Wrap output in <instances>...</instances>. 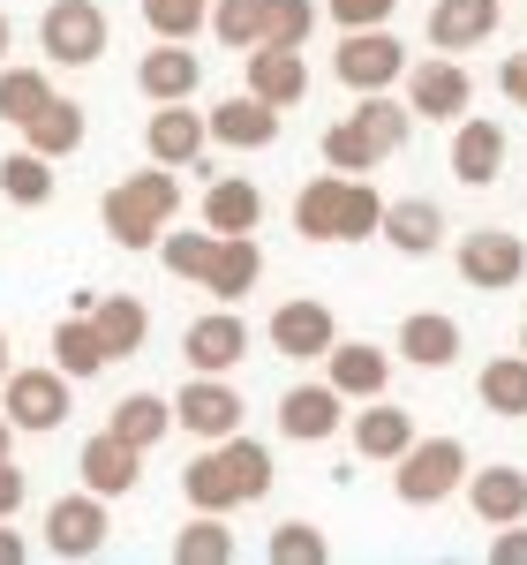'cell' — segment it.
Instances as JSON below:
<instances>
[{"label":"cell","mask_w":527,"mask_h":565,"mask_svg":"<svg viewBox=\"0 0 527 565\" xmlns=\"http://www.w3.org/2000/svg\"><path fill=\"white\" fill-rule=\"evenodd\" d=\"M460 279L483 287V295L520 287V279H527V242L513 234V226H475V234L460 242Z\"/></svg>","instance_id":"8"},{"label":"cell","mask_w":527,"mask_h":565,"mask_svg":"<svg viewBox=\"0 0 527 565\" xmlns=\"http://www.w3.org/2000/svg\"><path fill=\"white\" fill-rule=\"evenodd\" d=\"M332 76L362 98V90H392L407 76V45L385 31V23H369V31H347V39L332 45Z\"/></svg>","instance_id":"5"},{"label":"cell","mask_w":527,"mask_h":565,"mask_svg":"<svg viewBox=\"0 0 527 565\" xmlns=\"http://www.w3.org/2000/svg\"><path fill=\"white\" fill-rule=\"evenodd\" d=\"M204 226H212V234H257L264 226V189L241 181V174L212 181V189H204Z\"/></svg>","instance_id":"26"},{"label":"cell","mask_w":527,"mask_h":565,"mask_svg":"<svg viewBox=\"0 0 527 565\" xmlns=\"http://www.w3.org/2000/svg\"><path fill=\"white\" fill-rule=\"evenodd\" d=\"M212 31H219V45H249L264 39V0H212Z\"/></svg>","instance_id":"43"},{"label":"cell","mask_w":527,"mask_h":565,"mask_svg":"<svg viewBox=\"0 0 527 565\" xmlns=\"http://www.w3.org/2000/svg\"><path fill=\"white\" fill-rule=\"evenodd\" d=\"M309 31H316V0H264V39L271 45H309Z\"/></svg>","instance_id":"42"},{"label":"cell","mask_w":527,"mask_h":565,"mask_svg":"<svg viewBox=\"0 0 527 565\" xmlns=\"http://www.w3.org/2000/svg\"><path fill=\"white\" fill-rule=\"evenodd\" d=\"M106 39H114V23H106L98 0H53L39 15V45L53 68H90L106 53Z\"/></svg>","instance_id":"4"},{"label":"cell","mask_w":527,"mask_h":565,"mask_svg":"<svg viewBox=\"0 0 527 565\" xmlns=\"http://www.w3.org/2000/svg\"><path fill=\"white\" fill-rule=\"evenodd\" d=\"M8 445H15V423H8V415H0V460H8Z\"/></svg>","instance_id":"49"},{"label":"cell","mask_w":527,"mask_h":565,"mask_svg":"<svg viewBox=\"0 0 527 565\" xmlns=\"http://www.w3.org/2000/svg\"><path fill=\"white\" fill-rule=\"evenodd\" d=\"M407 445H415V415H407V407H377V399H369V407L354 415V452H362V460H385V468H392Z\"/></svg>","instance_id":"30"},{"label":"cell","mask_w":527,"mask_h":565,"mask_svg":"<svg viewBox=\"0 0 527 565\" xmlns=\"http://www.w3.org/2000/svg\"><path fill=\"white\" fill-rule=\"evenodd\" d=\"M76 476H84V490H98V498H129L136 482H143V452H136L129 437L98 430V437H84V452H76Z\"/></svg>","instance_id":"14"},{"label":"cell","mask_w":527,"mask_h":565,"mask_svg":"<svg viewBox=\"0 0 527 565\" xmlns=\"http://www.w3.org/2000/svg\"><path fill=\"white\" fill-rule=\"evenodd\" d=\"M460 354V324L444 317V309H415L407 324H399V362H415V370H444Z\"/></svg>","instance_id":"27"},{"label":"cell","mask_w":527,"mask_h":565,"mask_svg":"<svg viewBox=\"0 0 527 565\" xmlns=\"http://www.w3.org/2000/svg\"><path fill=\"white\" fill-rule=\"evenodd\" d=\"M196 84H204V61H196V45H189V39H166V45H151V53L136 61V90H143L151 106H166V98H196Z\"/></svg>","instance_id":"16"},{"label":"cell","mask_w":527,"mask_h":565,"mask_svg":"<svg viewBox=\"0 0 527 565\" xmlns=\"http://www.w3.org/2000/svg\"><path fill=\"white\" fill-rule=\"evenodd\" d=\"M399 0H332V23L340 31H369V23H392Z\"/></svg>","instance_id":"44"},{"label":"cell","mask_w":527,"mask_h":565,"mask_svg":"<svg viewBox=\"0 0 527 565\" xmlns=\"http://www.w3.org/2000/svg\"><path fill=\"white\" fill-rule=\"evenodd\" d=\"M490 565H527V521H505L490 543Z\"/></svg>","instance_id":"46"},{"label":"cell","mask_w":527,"mask_h":565,"mask_svg":"<svg viewBox=\"0 0 527 565\" xmlns=\"http://www.w3.org/2000/svg\"><path fill=\"white\" fill-rule=\"evenodd\" d=\"M475 399H483L490 415L520 423V415H527V354H497V362H483V377H475Z\"/></svg>","instance_id":"34"},{"label":"cell","mask_w":527,"mask_h":565,"mask_svg":"<svg viewBox=\"0 0 527 565\" xmlns=\"http://www.w3.org/2000/svg\"><path fill=\"white\" fill-rule=\"evenodd\" d=\"M340 196H347V174L302 181V196H294V234H302V242H340Z\"/></svg>","instance_id":"33"},{"label":"cell","mask_w":527,"mask_h":565,"mask_svg":"<svg viewBox=\"0 0 527 565\" xmlns=\"http://www.w3.org/2000/svg\"><path fill=\"white\" fill-rule=\"evenodd\" d=\"M249 90H257L264 106H302L309 98V61H302V45H249Z\"/></svg>","instance_id":"17"},{"label":"cell","mask_w":527,"mask_h":565,"mask_svg":"<svg viewBox=\"0 0 527 565\" xmlns=\"http://www.w3.org/2000/svg\"><path fill=\"white\" fill-rule=\"evenodd\" d=\"M264 558H271V565H324V558H332V543H324V527L287 521V527H271Z\"/></svg>","instance_id":"40"},{"label":"cell","mask_w":527,"mask_h":565,"mask_svg":"<svg viewBox=\"0 0 527 565\" xmlns=\"http://www.w3.org/2000/svg\"><path fill=\"white\" fill-rule=\"evenodd\" d=\"M174 212H181V181H174V167H159V159H151L143 174L114 181L106 204H98L114 249H159V234L174 226Z\"/></svg>","instance_id":"2"},{"label":"cell","mask_w":527,"mask_h":565,"mask_svg":"<svg viewBox=\"0 0 527 565\" xmlns=\"http://www.w3.org/2000/svg\"><path fill=\"white\" fill-rule=\"evenodd\" d=\"M264 490H271V452H264L257 437H219V445H204L189 468H181V498L196 505V513H234V505H257Z\"/></svg>","instance_id":"1"},{"label":"cell","mask_w":527,"mask_h":565,"mask_svg":"<svg viewBox=\"0 0 527 565\" xmlns=\"http://www.w3.org/2000/svg\"><path fill=\"white\" fill-rule=\"evenodd\" d=\"M45 98H53L45 68H0V121H8V129H23Z\"/></svg>","instance_id":"39"},{"label":"cell","mask_w":527,"mask_h":565,"mask_svg":"<svg viewBox=\"0 0 527 565\" xmlns=\"http://www.w3.org/2000/svg\"><path fill=\"white\" fill-rule=\"evenodd\" d=\"M204 143H212V129H204V114H196L189 98H166V106L151 114V129H143V151H151L159 167H196Z\"/></svg>","instance_id":"15"},{"label":"cell","mask_w":527,"mask_h":565,"mask_svg":"<svg viewBox=\"0 0 527 565\" xmlns=\"http://www.w3.org/2000/svg\"><path fill=\"white\" fill-rule=\"evenodd\" d=\"M8 370H15V362H8V332H0V385H8Z\"/></svg>","instance_id":"50"},{"label":"cell","mask_w":527,"mask_h":565,"mask_svg":"<svg viewBox=\"0 0 527 565\" xmlns=\"http://www.w3.org/2000/svg\"><path fill=\"white\" fill-rule=\"evenodd\" d=\"M114 354H106V340H98V324H90V309H76V317H61L53 324V370L76 385V377H98Z\"/></svg>","instance_id":"28"},{"label":"cell","mask_w":527,"mask_h":565,"mask_svg":"<svg viewBox=\"0 0 527 565\" xmlns=\"http://www.w3.org/2000/svg\"><path fill=\"white\" fill-rule=\"evenodd\" d=\"M264 332H271V348L287 354V362H316V354H332V340H340V317L302 295V302H279V309H271V324H264Z\"/></svg>","instance_id":"12"},{"label":"cell","mask_w":527,"mask_h":565,"mask_svg":"<svg viewBox=\"0 0 527 565\" xmlns=\"http://www.w3.org/2000/svg\"><path fill=\"white\" fill-rule=\"evenodd\" d=\"M467 505L483 527L527 521V476L520 468H467Z\"/></svg>","instance_id":"24"},{"label":"cell","mask_w":527,"mask_h":565,"mask_svg":"<svg viewBox=\"0 0 527 565\" xmlns=\"http://www.w3.org/2000/svg\"><path fill=\"white\" fill-rule=\"evenodd\" d=\"M407 114L415 121H460L475 106V76L460 68V53H438V61H407Z\"/></svg>","instance_id":"6"},{"label":"cell","mask_w":527,"mask_h":565,"mask_svg":"<svg viewBox=\"0 0 527 565\" xmlns=\"http://www.w3.org/2000/svg\"><path fill=\"white\" fill-rule=\"evenodd\" d=\"M264 279V249H257V234H219V249H212V264H204V295H219V302H241L249 287Z\"/></svg>","instance_id":"21"},{"label":"cell","mask_w":527,"mask_h":565,"mask_svg":"<svg viewBox=\"0 0 527 565\" xmlns=\"http://www.w3.org/2000/svg\"><path fill=\"white\" fill-rule=\"evenodd\" d=\"M497 90H505V98H513V106L527 114V45H520V53H505V61H497Z\"/></svg>","instance_id":"45"},{"label":"cell","mask_w":527,"mask_h":565,"mask_svg":"<svg viewBox=\"0 0 527 565\" xmlns=\"http://www.w3.org/2000/svg\"><path fill=\"white\" fill-rule=\"evenodd\" d=\"M106 430H114V437H129L136 452H151L159 437L174 430V399H159V392H129V399H114Z\"/></svg>","instance_id":"32"},{"label":"cell","mask_w":527,"mask_h":565,"mask_svg":"<svg viewBox=\"0 0 527 565\" xmlns=\"http://www.w3.org/2000/svg\"><path fill=\"white\" fill-rule=\"evenodd\" d=\"M332 385H340V399H385V385H392V354L369 348V340H332Z\"/></svg>","instance_id":"22"},{"label":"cell","mask_w":527,"mask_h":565,"mask_svg":"<svg viewBox=\"0 0 527 565\" xmlns=\"http://www.w3.org/2000/svg\"><path fill=\"white\" fill-rule=\"evenodd\" d=\"M106 498L98 490H68V498H53L45 505V551L53 558H98L106 551Z\"/></svg>","instance_id":"9"},{"label":"cell","mask_w":527,"mask_h":565,"mask_svg":"<svg viewBox=\"0 0 527 565\" xmlns=\"http://www.w3.org/2000/svg\"><path fill=\"white\" fill-rule=\"evenodd\" d=\"M460 482H467V445H460V437H415L392 460L399 505H444Z\"/></svg>","instance_id":"3"},{"label":"cell","mask_w":527,"mask_h":565,"mask_svg":"<svg viewBox=\"0 0 527 565\" xmlns=\"http://www.w3.org/2000/svg\"><path fill=\"white\" fill-rule=\"evenodd\" d=\"M23 558H31V543H23L15 527H0V565H23Z\"/></svg>","instance_id":"48"},{"label":"cell","mask_w":527,"mask_h":565,"mask_svg":"<svg viewBox=\"0 0 527 565\" xmlns=\"http://www.w3.org/2000/svg\"><path fill=\"white\" fill-rule=\"evenodd\" d=\"M340 430V385L324 377V385H294L279 399V437H294V445H324V437Z\"/></svg>","instance_id":"23"},{"label":"cell","mask_w":527,"mask_h":565,"mask_svg":"<svg viewBox=\"0 0 527 565\" xmlns=\"http://www.w3.org/2000/svg\"><path fill=\"white\" fill-rule=\"evenodd\" d=\"M241 415H249V399L226 385V377H204V370H189V385L174 392V423L189 437H204V445L234 437V430H241Z\"/></svg>","instance_id":"7"},{"label":"cell","mask_w":527,"mask_h":565,"mask_svg":"<svg viewBox=\"0 0 527 565\" xmlns=\"http://www.w3.org/2000/svg\"><path fill=\"white\" fill-rule=\"evenodd\" d=\"M0 61H8V15H0Z\"/></svg>","instance_id":"51"},{"label":"cell","mask_w":527,"mask_h":565,"mask_svg":"<svg viewBox=\"0 0 527 565\" xmlns=\"http://www.w3.org/2000/svg\"><path fill=\"white\" fill-rule=\"evenodd\" d=\"M23 143H31V151H45V159H68V151H84V106L53 90L39 114L23 121Z\"/></svg>","instance_id":"29"},{"label":"cell","mask_w":527,"mask_h":565,"mask_svg":"<svg viewBox=\"0 0 527 565\" xmlns=\"http://www.w3.org/2000/svg\"><path fill=\"white\" fill-rule=\"evenodd\" d=\"M444 167L467 181V189H490V181L505 174V121H490V114H460V121H452V151H444Z\"/></svg>","instance_id":"11"},{"label":"cell","mask_w":527,"mask_h":565,"mask_svg":"<svg viewBox=\"0 0 527 565\" xmlns=\"http://www.w3.org/2000/svg\"><path fill=\"white\" fill-rule=\"evenodd\" d=\"M23 490H31L23 468H15V460H0V521H15V513H23Z\"/></svg>","instance_id":"47"},{"label":"cell","mask_w":527,"mask_h":565,"mask_svg":"<svg viewBox=\"0 0 527 565\" xmlns=\"http://www.w3.org/2000/svg\"><path fill=\"white\" fill-rule=\"evenodd\" d=\"M212 249H219V234H212V226H166V234H159V264H166L174 279H189V287L204 279Z\"/></svg>","instance_id":"36"},{"label":"cell","mask_w":527,"mask_h":565,"mask_svg":"<svg viewBox=\"0 0 527 565\" xmlns=\"http://www.w3.org/2000/svg\"><path fill=\"white\" fill-rule=\"evenodd\" d=\"M90 324H98V340L114 362H129L143 340H151V309L136 302V295H106V302H90Z\"/></svg>","instance_id":"31"},{"label":"cell","mask_w":527,"mask_h":565,"mask_svg":"<svg viewBox=\"0 0 527 565\" xmlns=\"http://www.w3.org/2000/svg\"><path fill=\"white\" fill-rule=\"evenodd\" d=\"M385 226V189L369 174H347V196H340V242H369Z\"/></svg>","instance_id":"38"},{"label":"cell","mask_w":527,"mask_h":565,"mask_svg":"<svg viewBox=\"0 0 527 565\" xmlns=\"http://www.w3.org/2000/svg\"><path fill=\"white\" fill-rule=\"evenodd\" d=\"M143 23L151 39H196L212 23V0H143Z\"/></svg>","instance_id":"41"},{"label":"cell","mask_w":527,"mask_h":565,"mask_svg":"<svg viewBox=\"0 0 527 565\" xmlns=\"http://www.w3.org/2000/svg\"><path fill=\"white\" fill-rule=\"evenodd\" d=\"M520 354H527V324H520Z\"/></svg>","instance_id":"52"},{"label":"cell","mask_w":527,"mask_h":565,"mask_svg":"<svg viewBox=\"0 0 527 565\" xmlns=\"http://www.w3.org/2000/svg\"><path fill=\"white\" fill-rule=\"evenodd\" d=\"M347 121H354V136L377 151V167H385L392 151H407V136H415V114H407L399 98H385V90H362V106H354Z\"/></svg>","instance_id":"25"},{"label":"cell","mask_w":527,"mask_h":565,"mask_svg":"<svg viewBox=\"0 0 527 565\" xmlns=\"http://www.w3.org/2000/svg\"><path fill=\"white\" fill-rule=\"evenodd\" d=\"M181 354H189V370H204V377H226L241 354H249V324L234 317V302L212 309V317H196L189 332H181Z\"/></svg>","instance_id":"13"},{"label":"cell","mask_w":527,"mask_h":565,"mask_svg":"<svg viewBox=\"0 0 527 565\" xmlns=\"http://www.w3.org/2000/svg\"><path fill=\"white\" fill-rule=\"evenodd\" d=\"M0 415L15 423V430H61L68 423V377L61 370H8V385H0Z\"/></svg>","instance_id":"10"},{"label":"cell","mask_w":527,"mask_h":565,"mask_svg":"<svg viewBox=\"0 0 527 565\" xmlns=\"http://www.w3.org/2000/svg\"><path fill=\"white\" fill-rule=\"evenodd\" d=\"M505 23V0H438L430 8V45L438 53H467V45H490Z\"/></svg>","instance_id":"19"},{"label":"cell","mask_w":527,"mask_h":565,"mask_svg":"<svg viewBox=\"0 0 527 565\" xmlns=\"http://www.w3.org/2000/svg\"><path fill=\"white\" fill-rule=\"evenodd\" d=\"M234 558V527L226 513H196V521L174 535V565H226Z\"/></svg>","instance_id":"37"},{"label":"cell","mask_w":527,"mask_h":565,"mask_svg":"<svg viewBox=\"0 0 527 565\" xmlns=\"http://www.w3.org/2000/svg\"><path fill=\"white\" fill-rule=\"evenodd\" d=\"M279 106H264L257 90H241V98H219L212 114H204V129H212V143H226V151H264L271 136H279Z\"/></svg>","instance_id":"18"},{"label":"cell","mask_w":527,"mask_h":565,"mask_svg":"<svg viewBox=\"0 0 527 565\" xmlns=\"http://www.w3.org/2000/svg\"><path fill=\"white\" fill-rule=\"evenodd\" d=\"M0 196H8V204H23V212L53 204V159L31 151V143H23V151H8V159H0Z\"/></svg>","instance_id":"35"},{"label":"cell","mask_w":527,"mask_h":565,"mask_svg":"<svg viewBox=\"0 0 527 565\" xmlns=\"http://www.w3.org/2000/svg\"><path fill=\"white\" fill-rule=\"evenodd\" d=\"M385 242H392L399 257H438L444 249V212L430 204V196H385V226H377Z\"/></svg>","instance_id":"20"}]
</instances>
